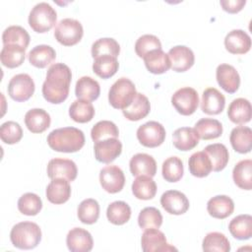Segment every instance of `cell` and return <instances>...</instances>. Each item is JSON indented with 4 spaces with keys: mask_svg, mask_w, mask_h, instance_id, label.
I'll use <instances>...</instances> for the list:
<instances>
[{
    "mask_svg": "<svg viewBox=\"0 0 252 252\" xmlns=\"http://www.w3.org/2000/svg\"><path fill=\"white\" fill-rule=\"evenodd\" d=\"M71 80L72 72L66 64H52L48 68L45 81L42 84L43 97L54 104L63 102L68 97Z\"/></svg>",
    "mask_w": 252,
    "mask_h": 252,
    "instance_id": "obj_1",
    "label": "cell"
},
{
    "mask_svg": "<svg viewBox=\"0 0 252 252\" xmlns=\"http://www.w3.org/2000/svg\"><path fill=\"white\" fill-rule=\"evenodd\" d=\"M47 144L56 152L75 153L85 145V135L76 127L58 128L48 134Z\"/></svg>",
    "mask_w": 252,
    "mask_h": 252,
    "instance_id": "obj_2",
    "label": "cell"
},
{
    "mask_svg": "<svg viewBox=\"0 0 252 252\" xmlns=\"http://www.w3.org/2000/svg\"><path fill=\"white\" fill-rule=\"evenodd\" d=\"M10 240L19 249H32L41 240V229L38 224L32 221L18 222L11 229Z\"/></svg>",
    "mask_w": 252,
    "mask_h": 252,
    "instance_id": "obj_3",
    "label": "cell"
},
{
    "mask_svg": "<svg viewBox=\"0 0 252 252\" xmlns=\"http://www.w3.org/2000/svg\"><path fill=\"white\" fill-rule=\"evenodd\" d=\"M57 13L46 2L33 6L29 15V25L36 32L43 33L50 31L56 24Z\"/></svg>",
    "mask_w": 252,
    "mask_h": 252,
    "instance_id": "obj_4",
    "label": "cell"
},
{
    "mask_svg": "<svg viewBox=\"0 0 252 252\" xmlns=\"http://www.w3.org/2000/svg\"><path fill=\"white\" fill-rule=\"evenodd\" d=\"M136 94L137 92L134 83L131 80L122 77L110 87L108 92V101L112 107L123 110L132 103Z\"/></svg>",
    "mask_w": 252,
    "mask_h": 252,
    "instance_id": "obj_5",
    "label": "cell"
},
{
    "mask_svg": "<svg viewBox=\"0 0 252 252\" xmlns=\"http://www.w3.org/2000/svg\"><path fill=\"white\" fill-rule=\"evenodd\" d=\"M84 29L82 24L71 18H65L59 21L54 30L56 40L65 46L77 44L83 37Z\"/></svg>",
    "mask_w": 252,
    "mask_h": 252,
    "instance_id": "obj_6",
    "label": "cell"
},
{
    "mask_svg": "<svg viewBox=\"0 0 252 252\" xmlns=\"http://www.w3.org/2000/svg\"><path fill=\"white\" fill-rule=\"evenodd\" d=\"M171 103L178 113L188 116L193 114L199 105V95L195 89L183 87L171 96Z\"/></svg>",
    "mask_w": 252,
    "mask_h": 252,
    "instance_id": "obj_7",
    "label": "cell"
},
{
    "mask_svg": "<svg viewBox=\"0 0 252 252\" xmlns=\"http://www.w3.org/2000/svg\"><path fill=\"white\" fill-rule=\"evenodd\" d=\"M34 82L26 73L17 74L12 77L8 84V94L16 101H26L34 93Z\"/></svg>",
    "mask_w": 252,
    "mask_h": 252,
    "instance_id": "obj_8",
    "label": "cell"
},
{
    "mask_svg": "<svg viewBox=\"0 0 252 252\" xmlns=\"http://www.w3.org/2000/svg\"><path fill=\"white\" fill-rule=\"evenodd\" d=\"M165 129L158 121H148L137 129V139L148 148L160 146L165 139Z\"/></svg>",
    "mask_w": 252,
    "mask_h": 252,
    "instance_id": "obj_9",
    "label": "cell"
},
{
    "mask_svg": "<svg viewBox=\"0 0 252 252\" xmlns=\"http://www.w3.org/2000/svg\"><path fill=\"white\" fill-rule=\"evenodd\" d=\"M99 182L106 192L110 194L118 193L124 187L125 175L119 166L106 165L99 172Z\"/></svg>",
    "mask_w": 252,
    "mask_h": 252,
    "instance_id": "obj_10",
    "label": "cell"
},
{
    "mask_svg": "<svg viewBox=\"0 0 252 252\" xmlns=\"http://www.w3.org/2000/svg\"><path fill=\"white\" fill-rule=\"evenodd\" d=\"M77 174V165L71 159L55 158L50 159L47 164V175L51 179L63 178L70 182L76 179Z\"/></svg>",
    "mask_w": 252,
    "mask_h": 252,
    "instance_id": "obj_11",
    "label": "cell"
},
{
    "mask_svg": "<svg viewBox=\"0 0 252 252\" xmlns=\"http://www.w3.org/2000/svg\"><path fill=\"white\" fill-rule=\"evenodd\" d=\"M141 246L144 252L177 250L167 243L164 233L158 228L145 229L141 238Z\"/></svg>",
    "mask_w": 252,
    "mask_h": 252,
    "instance_id": "obj_12",
    "label": "cell"
},
{
    "mask_svg": "<svg viewBox=\"0 0 252 252\" xmlns=\"http://www.w3.org/2000/svg\"><path fill=\"white\" fill-rule=\"evenodd\" d=\"M160 205L170 215H182L189 209V200L184 193L177 190H167L160 197Z\"/></svg>",
    "mask_w": 252,
    "mask_h": 252,
    "instance_id": "obj_13",
    "label": "cell"
},
{
    "mask_svg": "<svg viewBox=\"0 0 252 252\" xmlns=\"http://www.w3.org/2000/svg\"><path fill=\"white\" fill-rule=\"evenodd\" d=\"M94 150L97 161L110 163L120 156L122 152V144L117 138H109L96 142Z\"/></svg>",
    "mask_w": 252,
    "mask_h": 252,
    "instance_id": "obj_14",
    "label": "cell"
},
{
    "mask_svg": "<svg viewBox=\"0 0 252 252\" xmlns=\"http://www.w3.org/2000/svg\"><path fill=\"white\" fill-rule=\"evenodd\" d=\"M167 55L171 63V69L175 72H185L189 70L195 62L193 51L185 45L173 46L169 49Z\"/></svg>",
    "mask_w": 252,
    "mask_h": 252,
    "instance_id": "obj_15",
    "label": "cell"
},
{
    "mask_svg": "<svg viewBox=\"0 0 252 252\" xmlns=\"http://www.w3.org/2000/svg\"><path fill=\"white\" fill-rule=\"evenodd\" d=\"M216 78L218 84L228 94L235 93L240 86V76L236 69L229 64H220L217 67Z\"/></svg>",
    "mask_w": 252,
    "mask_h": 252,
    "instance_id": "obj_16",
    "label": "cell"
},
{
    "mask_svg": "<svg viewBox=\"0 0 252 252\" xmlns=\"http://www.w3.org/2000/svg\"><path fill=\"white\" fill-rule=\"evenodd\" d=\"M66 244L72 252H89L93 249L94 240L88 230L82 227H74L67 234Z\"/></svg>",
    "mask_w": 252,
    "mask_h": 252,
    "instance_id": "obj_17",
    "label": "cell"
},
{
    "mask_svg": "<svg viewBox=\"0 0 252 252\" xmlns=\"http://www.w3.org/2000/svg\"><path fill=\"white\" fill-rule=\"evenodd\" d=\"M224 46L232 54H244L251 48V37L242 30H232L224 37Z\"/></svg>",
    "mask_w": 252,
    "mask_h": 252,
    "instance_id": "obj_18",
    "label": "cell"
},
{
    "mask_svg": "<svg viewBox=\"0 0 252 252\" xmlns=\"http://www.w3.org/2000/svg\"><path fill=\"white\" fill-rule=\"evenodd\" d=\"M225 105L224 95L216 88H208L202 94L201 109L210 115L220 114Z\"/></svg>",
    "mask_w": 252,
    "mask_h": 252,
    "instance_id": "obj_19",
    "label": "cell"
},
{
    "mask_svg": "<svg viewBox=\"0 0 252 252\" xmlns=\"http://www.w3.org/2000/svg\"><path fill=\"white\" fill-rule=\"evenodd\" d=\"M130 171L134 176L147 175L153 177L157 173V162L155 158L144 153L134 155L129 161Z\"/></svg>",
    "mask_w": 252,
    "mask_h": 252,
    "instance_id": "obj_20",
    "label": "cell"
},
{
    "mask_svg": "<svg viewBox=\"0 0 252 252\" xmlns=\"http://www.w3.org/2000/svg\"><path fill=\"white\" fill-rule=\"evenodd\" d=\"M234 210L232 199L226 195H217L211 198L207 203L209 215L215 219H225L229 217Z\"/></svg>",
    "mask_w": 252,
    "mask_h": 252,
    "instance_id": "obj_21",
    "label": "cell"
},
{
    "mask_svg": "<svg viewBox=\"0 0 252 252\" xmlns=\"http://www.w3.org/2000/svg\"><path fill=\"white\" fill-rule=\"evenodd\" d=\"M46 198L52 204H63L71 197V186L69 181L63 178H55L46 187Z\"/></svg>",
    "mask_w": 252,
    "mask_h": 252,
    "instance_id": "obj_22",
    "label": "cell"
},
{
    "mask_svg": "<svg viewBox=\"0 0 252 252\" xmlns=\"http://www.w3.org/2000/svg\"><path fill=\"white\" fill-rule=\"evenodd\" d=\"M229 120L235 124H244L251 120L252 107L248 99L238 97L233 99L227 109Z\"/></svg>",
    "mask_w": 252,
    "mask_h": 252,
    "instance_id": "obj_23",
    "label": "cell"
},
{
    "mask_svg": "<svg viewBox=\"0 0 252 252\" xmlns=\"http://www.w3.org/2000/svg\"><path fill=\"white\" fill-rule=\"evenodd\" d=\"M51 118L42 108H32L25 115V124L32 133H42L49 128Z\"/></svg>",
    "mask_w": 252,
    "mask_h": 252,
    "instance_id": "obj_24",
    "label": "cell"
},
{
    "mask_svg": "<svg viewBox=\"0 0 252 252\" xmlns=\"http://www.w3.org/2000/svg\"><path fill=\"white\" fill-rule=\"evenodd\" d=\"M143 58L146 68L153 74H163L169 68H171L169 57L162 49L153 50L146 54Z\"/></svg>",
    "mask_w": 252,
    "mask_h": 252,
    "instance_id": "obj_25",
    "label": "cell"
},
{
    "mask_svg": "<svg viewBox=\"0 0 252 252\" xmlns=\"http://www.w3.org/2000/svg\"><path fill=\"white\" fill-rule=\"evenodd\" d=\"M230 144L234 151L247 154L252 149V130L247 126H237L232 129L229 136Z\"/></svg>",
    "mask_w": 252,
    "mask_h": 252,
    "instance_id": "obj_26",
    "label": "cell"
},
{
    "mask_svg": "<svg viewBox=\"0 0 252 252\" xmlns=\"http://www.w3.org/2000/svg\"><path fill=\"white\" fill-rule=\"evenodd\" d=\"M150 110L151 104L148 97L141 93H137L132 103L123 109L122 113L126 119L130 121H138L145 118Z\"/></svg>",
    "mask_w": 252,
    "mask_h": 252,
    "instance_id": "obj_27",
    "label": "cell"
},
{
    "mask_svg": "<svg viewBox=\"0 0 252 252\" xmlns=\"http://www.w3.org/2000/svg\"><path fill=\"white\" fill-rule=\"evenodd\" d=\"M75 94L78 99L94 101L99 96L100 87L98 82L92 77L83 76L76 83Z\"/></svg>",
    "mask_w": 252,
    "mask_h": 252,
    "instance_id": "obj_28",
    "label": "cell"
},
{
    "mask_svg": "<svg viewBox=\"0 0 252 252\" xmlns=\"http://www.w3.org/2000/svg\"><path fill=\"white\" fill-rule=\"evenodd\" d=\"M172 143L177 150L190 151L198 145L199 136L194 128L181 127L173 132Z\"/></svg>",
    "mask_w": 252,
    "mask_h": 252,
    "instance_id": "obj_29",
    "label": "cell"
},
{
    "mask_svg": "<svg viewBox=\"0 0 252 252\" xmlns=\"http://www.w3.org/2000/svg\"><path fill=\"white\" fill-rule=\"evenodd\" d=\"M30 63L36 68H45L56 58V52L50 45L39 44L34 46L28 54Z\"/></svg>",
    "mask_w": 252,
    "mask_h": 252,
    "instance_id": "obj_30",
    "label": "cell"
},
{
    "mask_svg": "<svg viewBox=\"0 0 252 252\" xmlns=\"http://www.w3.org/2000/svg\"><path fill=\"white\" fill-rule=\"evenodd\" d=\"M228 229L231 235L238 240H246L252 236V217L248 214L239 215L233 218Z\"/></svg>",
    "mask_w": 252,
    "mask_h": 252,
    "instance_id": "obj_31",
    "label": "cell"
},
{
    "mask_svg": "<svg viewBox=\"0 0 252 252\" xmlns=\"http://www.w3.org/2000/svg\"><path fill=\"white\" fill-rule=\"evenodd\" d=\"M25 47L17 44H6L3 45L0 52L1 63L8 68H16L21 66L26 57Z\"/></svg>",
    "mask_w": 252,
    "mask_h": 252,
    "instance_id": "obj_32",
    "label": "cell"
},
{
    "mask_svg": "<svg viewBox=\"0 0 252 252\" xmlns=\"http://www.w3.org/2000/svg\"><path fill=\"white\" fill-rule=\"evenodd\" d=\"M204 152L209 157L212 163V169L214 171H220L226 166L229 159V154L223 144L215 143L208 145L204 149Z\"/></svg>",
    "mask_w": 252,
    "mask_h": 252,
    "instance_id": "obj_33",
    "label": "cell"
},
{
    "mask_svg": "<svg viewBox=\"0 0 252 252\" xmlns=\"http://www.w3.org/2000/svg\"><path fill=\"white\" fill-rule=\"evenodd\" d=\"M234 183L241 189L251 190L252 188V160L242 159L238 161L232 170Z\"/></svg>",
    "mask_w": 252,
    "mask_h": 252,
    "instance_id": "obj_34",
    "label": "cell"
},
{
    "mask_svg": "<svg viewBox=\"0 0 252 252\" xmlns=\"http://www.w3.org/2000/svg\"><path fill=\"white\" fill-rule=\"evenodd\" d=\"M157 184L155 180L147 175L138 176L132 183L133 195L140 200H151L156 196Z\"/></svg>",
    "mask_w": 252,
    "mask_h": 252,
    "instance_id": "obj_35",
    "label": "cell"
},
{
    "mask_svg": "<svg viewBox=\"0 0 252 252\" xmlns=\"http://www.w3.org/2000/svg\"><path fill=\"white\" fill-rule=\"evenodd\" d=\"M188 167L190 173L199 178L208 176L213 170L211 160L204 151L191 155L188 160Z\"/></svg>",
    "mask_w": 252,
    "mask_h": 252,
    "instance_id": "obj_36",
    "label": "cell"
},
{
    "mask_svg": "<svg viewBox=\"0 0 252 252\" xmlns=\"http://www.w3.org/2000/svg\"><path fill=\"white\" fill-rule=\"evenodd\" d=\"M199 138L203 140H212L219 138L222 134L221 123L213 118H201L194 127Z\"/></svg>",
    "mask_w": 252,
    "mask_h": 252,
    "instance_id": "obj_37",
    "label": "cell"
},
{
    "mask_svg": "<svg viewBox=\"0 0 252 252\" xmlns=\"http://www.w3.org/2000/svg\"><path fill=\"white\" fill-rule=\"evenodd\" d=\"M119 68V63L116 57L111 55H101L94 58L93 63V71L102 79L112 77Z\"/></svg>",
    "mask_w": 252,
    "mask_h": 252,
    "instance_id": "obj_38",
    "label": "cell"
},
{
    "mask_svg": "<svg viewBox=\"0 0 252 252\" xmlns=\"http://www.w3.org/2000/svg\"><path fill=\"white\" fill-rule=\"evenodd\" d=\"M106 217L111 223L115 225H122L130 220L131 208L124 201H114L108 205Z\"/></svg>",
    "mask_w": 252,
    "mask_h": 252,
    "instance_id": "obj_39",
    "label": "cell"
},
{
    "mask_svg": "<svg viewBox=\"0 0 252 252\" xmlns=\"http://www.w3.org/2000/svg\"><path fill=\"white\" fill-rule=\"evenodd\" d=\"M70 117L78 123H87L94 116V107L91 101L76 99L69 108Z\"/></svg>",
    "mask_w": 252,
    "mask_h": 252,
    "instance_id": "obj_40",
    "label": "cell"
},
{
    "mask_svg": "<svg viewBox=\"0 0 252 252\" xmlns=\"http://www.w3.org/2000/svg\"><path fill=\"white\" fill-rule=\"evenodd\" d=\"M77 215L79 220L85 224L94 223L99 217V204L96 200L88 198L83 200L78 206Z\"/></svg>",
    "mask_w": 252,
    "mask_h": 252,
    "instance_id": "obj_41",
    "label": "cell"
},
{
    "mask_svg": "<svg viewBox=\"0 0 252 252\" xmlns=\"http://www.w3.org/2000/svg\"><path fill=\"white\" fill-rule=\"evenodd\" d=\"M29 32L21 26H10L6 28L2 34L3 45L6 44H17L25 48L28 47L30 43Z\"/></svg>",
    "mask_w": 252,
    "mask_h": 252,
    "instance_id": "obj_42",
    "label": "cell"
},
{
    "mask_svg": "<svg viewBox=\"0 0 252 252\" xmlns=\"http://www.w3.org/2000/svg\"><path fill=\"white\" fill-rule=\"evenodd\" d=\"M162 177L168 182H177L181 179L184 173L183 162L178 157H169L161 166Z\"/></svg>",
    "mask_w": 252,
    "mask_h": 252,
    "instance_id": "obj_43",
    "label": "cell"
},
{
    "mask_svg": "<svg viewBox=\"0 0 252 252\" xmlns=\"http://www.w3.org/2000/svg\"><path fill=\"white\" fill-rule=\"evenodd\" d=\"M202 248L204 251L228 252L230 250L229 240L223 233L213 231L209 232L203 239Z\"/></svg>",
    "mask_w": 252,
    "mask_h": 252,
    "instance_id": "obj_44",
    "label": "cell"
},
{
    "mask_svg": "<svg viewBox=\"0 0 252 252\" xmlns=\"http://www.w3.org/2000/svg\"><path fill=\"white\" fill-rule=\"evenodd\" d=\"M120 53L119 43L111 37H103L95 40L92 45V56L96 58L101 55L117 57Z\"/></svg>",
    "mask_w": 252,
    "mask_h": 252,
    "instance_id": "obj_45",
    "label": "cell"
},
{
    "mask_svg": "<svg viewBox=\"0 0 252 252\" xmlns=\"http://www.w3.org/2000/svg\"><path fill=\"white\" fill-rule=\"evenodd\" d=\"M118 136L119 130L117 126L109 120L98 121L91 130V137L94 143L109 138H117Z\"/></svg>",
    "mask_w": 252,
    "mask_h": 252,
    "instance_id": "obj_46",
    "label": "cell"
},
{
    "mask_svg": "<svg viewBox=\"0 0 252 252\" xmlns=\"http://www.w3.org/2000/svg\"><path fill=\"white\" fill-rule=\"evenodd\" d=\"M42 208L40 197L34 193H25L18 200V210L26 216H35Z\"/></svg>",
    "mask_w": 252,
    "mask_h": 252,
    "instance_id": "obj_47",
    "label": "cell"
},
{
    "mask_svg": "<svg viewBox=\"0 0 252 252\" xmlns=\"http://www.w3.org/2000/svg\"><path fill=\"white\" fill-rule=\"evenodd\" d=\"M162 223V215L155 207L144 208L138 216V224L142 229L158 228Z\"/></svg>",
    "mask_w": 252,
    "mask_h": 252,
    "instance_id": "obj_48",
    "label": "cell"
},
{
    "mask_svg": "<svg viewBox=\"0 0 252 252\" xmlns=\"http://www.w3.org/2000/svg\"><path fill=\"white\" fill-rule=\"evenodd\" d=\"M23 137V129L18 122L6 121L0 127V138L2 142L8 145H13Z\"/></svg>",
    "mask_w": 252,
    "mask_h": 252,
    "instance_id": "obj_49",
    "label": "cell"
},
{
    "mask_svg": "<svg viewBox=\"0 0 252 252\" xmlns=\"http://www.w3.org/2000/svg\"><path fill=\"white\" fill-rule=\"evenodd\" d=\"M156 49H161V42L158 37L154 34H144L140 36L135 43L136 54L141 58Z\"/></svg>",
    "mask_w": 252,
    "mask_h": 252,
    "instance_id": "obj_50",
    "label": "cell"
},
{
    "mask_svg": "<svg viewBox=\"0 0 252 252\" xmlns=\"http://www.w3.org/2000/svg\"><path fill=\"white\" fill-rule=\"evenodd\" d=\"M220 4L225 12H228L230 14H235L242 10V8L246 4V1L245 0H221L220 1Z\"/></svg>",
    "mask_w": 252,
    "mask_h": 252,
    "instance_id": "obj_51",
    "label": "cell"
}]
</instances>
